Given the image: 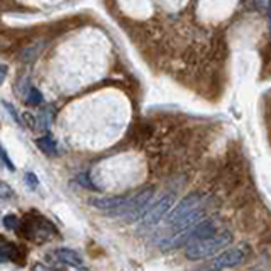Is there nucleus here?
Here are the masks:
<instances>
[{
	"instance_id": "obj_1",
	"label": "nucleus",
	"mask_w": 271,
	"mask_h": 271,
	"mask_svg": "<svg viewBox=\"0 0 271 271\" xmlns=\"http://www.w3.org/2000/svg\"><path fill=\"white\" fill-rule=\"evenodd\" d=\"M215 224L212 220H202L199 224H195L193 227H190V229L180 232L178 236H173L166 239V241L161 242V249L163 251H168V249H175V248H180L183 246V244H193V242H199V241H204V239H209L212 236H215Z\"/></svg>"
},
{
	"instance_id": "obj_2",
	"label": "nucleus",
	"mask_w": 271,
	"mask_h": 271,
	"mask_svg": "<svg viewBox=\"0 0 271 271\" xmlns=\"http://www.w3.org/2000/svg\"><path fill=\"white\" fill-rule=\"evenodd\" d=\"M232 242V234L229 231H224L220 234H215L204 241L193 242L187 248V258L192 261H199V259H205L209 256H214L220 251V249L227 248Z\"/></svg>"
},
{
	"instance_id": "obj_3",
	"label": "nucleus",
	"mask_w": 271,
	"mask_h": 271,
	"mask_svg": "<svg viewBox=\"0 0 271 271\" xmlns=\"http://www.w3.org/2000/svg\"><path fill=\"white\" fill-rule=\"evenodd\" d=\"M24 231H26L24 237L29 239V241H34V242H44L56 232L55 226H53L47 219H44L42 215L33 217V219L26 220Z\"/></svg>"
},
{
	"instance_id": "obj_4",
	"label": "nucleus",
	"mask_w": 271,
	"mask_h": 271,
	"mask_svg": "<svg viewBox=\"0 0 271 271\" xmlns=\"http://www.w3.org/2000/svg\"><path fill=\"white\" fill-rule=\"evenodd\" d=\"M202 202H204V195L199 193V192H193V193L187 195L185 199H182L178 202L177 207H175L173 210L168 212V215H166L168 217V224L171 226L177 220L183 219L185 215H188V214H192V212L199 210Z\"/></svg>"
},
{
	"instance_id": "obj_5",
	"label": "nucleus",
	"mask_w": 271,
	"mask_h": 271,
	"mask_svg": "<svg viewBox=\"0 0 271 271\" xmlns=\"http://www.w3.org/2000/svg\"><path fill=\"white\" fill-rule=\"evenodd\" d=\"M249 253L248 246H234L226 249L224 253L217 254V258L214 259V268L215 269H226V268H234L237 264H241L246 259Z\"/></svg>"
},
{
	"instance_id": "obj_6",
	"label": "nucleus",
	"mask_w": 271,
	"mask_h": 271,
	"mask_svg": "<svg viewBox=\"0 0 271 271\" xmlns=\"http://www.w3.org/2000/svg\"><path fill=\"white\" fill-rule=\"evenodd\" d=\"M173 204H175V196L173 195L163 196V199L159 202H156V204L146 212V215L142 217L144 224L146 226H155V224H158V222H161L164 217L168 215V212L171 210Z\"/></svg>"
},
{
	"instance_id": "obj_7",
	"label": "nucleus",
	"mask_w": 271,
	"mask_h": 271,
	"mask_svg": "<svg viewBox=\"0 0 271 271\" xmlns=\"http://www.w3.org/2000/svg\"><path fill=\"white\" fill-rule=\"evenodd\" d=\"M127 196L126 195H115V196H95V199L90 200V204H92L95 209H100V210H109V212H114L117 210L119 207L124 204Z\"/></svg>"
},
{
	"instance_id": "obj_8",
	"label": "nucleus",
	"mask_w": 271,
	"mask_h": 271,
	"mask_svg": "<svg viewBox=\"0 0 271 271\" xmlns=\"http://www.w3.org/2000/svg\"><path fill=\"white\" fill-rule=\"evenodd\" d=\"M55 256L60 263L63 264H68V266H75V268H80L83 264V259L82 256L73 251V249H68V248H60L55 251Z\"/></svg>"
},
{
	"instance_id": "obj_9",
	"label": "nucleus",
	"mask_w": 271,
	"mask_h": 271,
	"mask_svg": "<svg viewBox=\"0 0 271 271\" xmlns=\"http://www.w3.org/2000/svg\"><path fill=\"white\" fill-rule=\"evenodd\" d=\"M202 215H204V212H202L200 209L199 210H195L192 212V214H188V215H185L183 219H180L177 220L175 224H171L169 227L173 229V232H183V231H187L190 229V227H193L195 224H199V220L202 219Z\"/></svg>"
},
{
	"instance_id": "obj_10",
	"label": "nucleus",
	"mask_w": 271,
	"mask_h": 271,
	"mask_svg": "<svg viewBox=\"0 0 271 271\" xmlns=\"http://www.w3.org/2000/svg\"><path fill=\"white\" fill-rule=\"evenodd\" d=\"M19 253V249L14 246V244H10V242H4V244H0V263H5V261H9V259H14L15 258H19V256H22V254H17Z\"/></svg>"
},
{
	"instance_id": "obj_11",
	"label": "nucleus",
	"mask_w": 271,
	"mask_h": 271,
	"mask_svg": "<svg viewBox=\"0 0 271 271\" xmlns=\"http://www.w3.org/2000/svg\"><path fill=\"white\" fill-rule=\"evenodd\" d=\"M36 144H38L39 150L42 153H46V155H56V142H55V139H53L51 136L39 137V139L36 141Z\"/></svg>"
},
{
	"instance_id": "obj_12",
	"label": "nucleus",
	"mask_w": 271,
	"mask_h": 271,
	"mask_svg": "<svg viewBox=\"0 0 271 271\" xmlns=\"http://www.w3.org/2000/svg\"><path fill=\"white\" fill-rule=\"evenodd\" d=\"M20 224H22V222H20V219L15 214H9L4 217V227L9 231H19Z\"/></svg>"
},
{
	"instance_id": "obj_13",
	"label": "nucleus",
	"mask_w": 271,
	"mask_h": 271,
	"mask_svg": "<svg viewBox=\"0 0 271 271\" xmlns=\"http://www.w3.org/2000/svg\"><path fill=\"white\" fill-rule=\"evenodd\" d=\"M26 102L29 105H39L42 102V95L38 88H29V93H28V98H26Z\"/></svg>"
},
{
	"instance_id": "obj_14",
	"label": "nucleus",
	"mask_w": 271,
	"mask_h": 271,
	"mask_svg": "<svg viewBox=\"0 0 271 271\" xmlns=\"http://www.w3.org/2000/svg\"><path fill=\"white\" fill-rule=\"evenodd\" d=\"M4 107L9 110V114L14 117V120L17 122L19 126H22V120H20V117H19V114H17V110H15V107H14L12 104H9V102H5V100H4Z\"/></svg>"
},
{
	"instance_id": "obj_15",
	"label": "nucleus",
	"mask_w": 271,
	"mask_h": 271,
	"mask_svg": "<svg viewBox=\"0 0 271 271\" xmlns=\"http://www.w3.org/2000/svg\"><path fill=\"white\" fill-rule=\"evenodd\" d=\"M0 159H2V161L5 163V166H7V168L10 169V171H14L15 166H14L12 163H10V159H9L7 155H5V151H4V147H2V146H0Z\"/></svg>"
},
{
	"instance_id": "obj_16",
	"label": "nucleus",
	"mask_w": 271,
	"mask_h": 271,
	"mask_svg": "<svg viewBox=\"0 0 271 271\" xmlns=\"http://www.w3.org/2000/svg\"><path fill=\"white\" fill-rule=\"evenodd\" d=\"M26 183H31L33 187L38 185V178H36L34 173H26Z\"/></svg>"
},
{
	"instance_id": "obj_17",
	"label": "nucleus",
	"mask_w": 271,
	"mask_h": 271,
	"mask_svg": "<svg viewBox=\"0 0 271 271\" xmlns=\"http://www.w3.org/2000/svg\"><path fill=\"white\" fill-rule=\"evenodd\" d=\"M7 73H9L7 66H5V65H0V85L5 82V78H7Z\"/></svg>"
},
{
	"instance_id": "obj_18",
	"label": "nucleus",
	"mask_w": 271,
	"mask_h": 271,
	"mask_svg": "<svg viewBox=\"0 0 271 271\" xmlns=\"http://www.w3.org/2000/svg\"><path fill=\"white\" fill-rule=\"evenodd\" d=\"M33 271H47V269L42 266V264H36V266L33 268Z\"/></svg>"
},
{
	"instance_id": "obj_19",
	"label": "nucleus",
	"mask_w": 271,
	"mask_h": 271,
	"mask_svg": "<svg viewBox=\"0 0 271 271\" xmlns=\"http://www.w3.org/2000/svg\"><path fill=\"white\" fill-rule=\"evenodd\" d=\"M75 271H88V269H87V268H82V266H80V268H77Z\"/></svg>"
},
{
	"instance_id": "obj_20",
	"label": "nucleus",
	"mask_w": 271,
	"mask_h": 271,
	"mask_svg": "<svg viewBox=\"0 0 271 271\" xmlns=\"http://www.w3.org/2000/svg\"><path fill=\"white\" fill-rule=\"evenodd\" d=\"M253 271H259V269H253Z\"/></svg>"
}]
</instances>
